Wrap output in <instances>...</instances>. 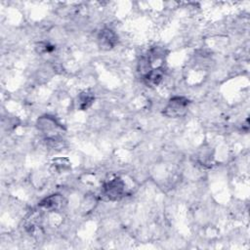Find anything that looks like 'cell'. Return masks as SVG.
Returning <instances> with one entry per match:
<instances>
[{"label":"cell","mask_w":250,"mask_h":250,"mask_svg":"<svg viewBox=\"0 0 250 250\" xmlns=\"http://www.w3.org/2000/svg\"><path fill=\"white\" fill-rule=\"evenodd\" d=\"M36 127L49 142H59L65 131L62 124L49 114L40 116L36 121Z\"/></svg>","instance_id":"1"},{"label":"cell","mask_w":250,"mask_h":250,"mask_svg":"<svg viewBox=\"0 0 250 250\" xmlns=\"http://www.w3.org/2000/svg\"><path fill=\"white\" fill-rule=\"evenodd\" d=\"M189 100L184 96H174L169 99L163 109V115L169 118H179L188 112Z\"/></svg>","instance_id":"2"},{"label":"cell","mask_w":250,"mask_h":250,"mask_svg":"<svg viewBox=\"0 0 250 250\" xmlns=\"http://www.w3.org/2000/svg\"><path fill=\"white\" fill-rule=\"evenodd\" d=\"M125 194V183L119 178H113L103 185L102 195L105 200L117 201L120 200Z\"/></svg>","instance_id":"3"},{"label":"cell","mask_w":250,"mask_h":250,"mask_svg":"<svg viewBox=\"0 0 250 250\" xmlns=\"http://www.w3.org/2000/svg\"><path fill=\"white\" fill-rule=\"evenodd\" d=\"M118 43V35L111 28L104 27L97 35V44L100 49L108 51L113 49Z\"/></svg>","instance_id":"4"},{"label":"cell","mask_w":250,"mask_h":250,"mask_svg":"<svg viewBox=\"0 0 250 250\" xmlns=\"http://www.w3.org/2000/svg\"><path fill=\"white\" fill-rule=\"evenodd\" d=\"M63 203H64L63 196L60 193H54L43 198L39 202V207L49 212H55L62 208Z\"/></svg>","instance_id":"5"},{"label":"cell","mask_w":250,"mask_h":250,"mask_svg":"<svg viewBox=\"0 0 250 250\" xmlns=\"http://www.w3.org/2000/svg\"><path fill=\"white\" fill-rule=\"evenodd\" d=\"M165 75V67L163 65H158L157 67H152L146 74L143 76L144 83L149 87L158 86Z\"/></svg>","instance_id":"6"},{"label":"cell","mask_w":250,"mask_h":250,"mask_svg":"<svg viewBox=\"0 0 250 250\" xmlns=\"http://www.w3.org/2000/svg\"><path fill=\"white\" fill-rule=\"evenodd\" d=\"M95 101V95L91 90H84L76 97V107L78 110H87L92 106Z\"/></svg>","instance_id":"7"},{"label":"cell","mask_w":250,"mask_h":250,"mask_svg":"<svg viewBox=\"0 0 250 250\" xmlns=\"http://www.w3.org/2000/svg\"><path fill=\"white\" fill-rule=\"evenodd\" d=\"M167 56V51L164 47L161 46H154L151 49L148 50L146 57L148 58V60L150 61L151 64L154 62H161L164 61L165 57Z\"/></svg>","instance_id":"8"},{"label":"cell","mask_w":250,"mask_h":250,"mask_svg":"<svg viewBox=\"0 0 250 250\" xmlns=\"http://www.w3.org/2000/svg\"><path fill=\"white\" fill-rule=\"evenodd\" d=\"M195 157L197 162L204 167H210L212 165L213 154L211 153V150L209 147H204L199 149Z\"/></svg>","instance_id":"9"},{"label":"cell","mask_w":250,"mask_h":250,"mask_svg":"<svg viewBox=\"0 0 250 250\" xmlns=\"http://www.w3.org/2000/svg\"><path fill=\"white\" fill-rule=\"evenodd\" d=\"M55 50V46L52 45L50 42H46V41H40L35 45V51L40 54V55H44V54H50Z\"/></svg>","instance_id":"10"},{"label":"cell","mask_w":250,"mask_h":250,"mask_svg":"<svg viewBox=\"0 0 250 250\" xmlns=\"http://www.w3.org/2000/svg\"><path fill=\"white\" fill-rule=\"evenodd\" d=\"M53 166L59 170V171H64L66 169H68L69 167V162L66 158H62V157H59V158H56V159H53Z\"/></svg>","instance_id":"11"}]
</instances>
